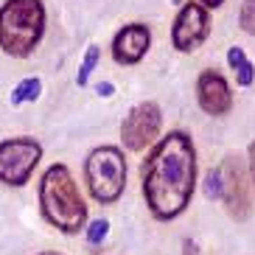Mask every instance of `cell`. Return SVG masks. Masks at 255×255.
Here are the masks:
<instances>
[{
    "label": "cell",
    "instance_id": "4fadbf2b",
    "mask_svg": "<svg viewBox=\"0 0 255 255\" xmlns=\"http://www.w3.org/2000/svg\"><path fill=\"white\" fill-rule=\"evenodd\" d=\"M98 59H101V48H98V45H87L84 59H82V68H79V73H76V84H79V87H87L90 73L98 68Z\"/></svg>",
    "mask_w": 255,
    "mask_h": 255
},
{
    "label": "cell",
    "instance_id": "6da1fadb",
    "mask_svg": "<svg viewBox=\"0 0 255 255\" xmlns=\"http://www.w3.org/2000/svg\"><path fill=\"white\" fill-rule=\"evenodd\" d=\"M196 188V149L191 135L174 129L151 146L140 168V191L157 222H171L191 205Z\"/></svg>",
    "mask_w": 255,
    "mask_h": 255
},
{
    "label": "cell",
    "instance_id": "9a60e30c",
    "mask_svg": "<svg viewBox=\"0 0 255 255\" xmlns=\"http://www.w3.org/2000/svg\"><path fill=\"white\" fill-rule=\"evenodd\" d=\"M239 23L244 34H253L255 37V0H244L239 11Z\"/></svg>",
    "mask_w": 255,
    "mask_h": 255
},
{
    "label": "cell",
    "instance_id": "ffe728a7",
    "mask_svg": "<svg viewBox=\"0 0 255 255\" xmlns=\"http://www.w3.org/2000/svg\"><path fill=\"white\" fill-rule=\"evenodd\" d=\"M182 255H196V244H194V241H185V244H182Z\"/></svg>",
    "mask_w": 255,
    "mask_h": 255
},
{
    "label": "cell",
    "instance_id": "5b68a950",
    "mask_svg": "<svg viewBox=\"0 0 255 255\" xmlns=\"http://www.w3.org/2000/svg\"><path fill=\"white\" fill-rule=\"evenodd\" d=\"M39 160H42V146L34 137L0 140V182L11 188H23L31 180Z\"/></svg>",
    "mask_w": 255,
    "mask_h": 255
},
{
    "label": "cell",
    "instance_id": "d6986e66",
    "mask_svg": "<svg viewBox=\"0 0 255 255\" xmlns=\"http://www.w3.org/2000/svg\"><path fill=\"white\" fill-rule=\"evenodd\" d=\"M196 3H199V6H205V8L210 11V8H219L222 3H225V0H196Z\"/></svg>",
    "mask_w": 255,
    "mask_h": 255
},
{
    "label": "cell",
    "instance_id": "52a82bcc",
    "mask_svg": "<svg viewBox=\"0 0 255 255\" xmlns=\"http://www.w3.org/2000/svg\"><path fill=\"white\" fill-rule=\"evenodd\" d=\"M219 174H222V199H225V208L236 222H244L253 213V194H250V177L247 168H244V160L230 154V157L222 160L219 165Z\"/></svg>",
    "mask_w": 255,
    "mask_h": 255
},
{
    "label": "cell",
    "instance_id": "7c38bea8",
    "mask_svg": "<svg viewBox=\"0 0 255 255\" xmlns=\"http://www.w3.org/2000/svg\"><path fill=\"white\" fill-rule=\"evenodd\" d=\"M39 93H42V79L37 76H28L23 82L14 84V90H11V104L14 107H23V104H31V101H37Z\"/></svg>",
    "mask_w": 255,
    "mask_h": 255
},
{
    "label": "cell",
    "instance_id": "5bb4252c",
    "mask_svg": "<svg viewBox=\"0 0 255 255\" xmlns=\"http://www.w3.org/2000/svg\"><path fill=\"white\" fill-rule=\"evenodd\" d=\"M107 233H110V222L107 219H93L90 225H87V244L90 247H101L104 244V239H107Z\"/></svg>",
    "mask_w": 255,
    "mask_h": 255
},
{
    "label": "cell",
    "instance_id": "2e32d148",
    "mask_svg": "<svg viewBox=\"0 0 255 255\" xmlns=\"http://www.w3.org/2000/svg\"><path fill=\"white\" fill-rule=\"evenodd\" d=\"M205 196L208 199H222V174H219V168L208 171V177H205Z\"/></svg>",
    "mask_w": 255,
    "mask_h": 255
},
{
    "label": "cell",
    "instance_id": "3957f363",
    "mask_svg": "<svg viewBox=\"0 0 255 255\" xmlns=\"http://www.w3.org/2000/svg\"><path fill=\"white\" fill-rule=\"evenodd\" d=\"M45 34L42 0H6L0 6V51L25 59Z\"/></svg>",
    "mask_w": 255,
    "mask_h": 255
},
{
    "label": "cell",
    "instance_id": "277c9868",
    "mask_svg": "<svg viewBox=\"0 0 255 255\" xmlns=\"http://www.w3.org/2000/svg\"><path fill=\"white\" fill-rule=\"evenodd\" d=\"M84 180L96 202L113 205L127 188V157L118 146H98L84 160Z\"/></svg>",
    "mask_w": 255,
    "mask_h": 255
},
{
    "label": "cell",
    "instance_id": "ba28073f",
    "mask_svg": "<svg viewBox=\"0 0 255 255\" xmlns=\"http://www.w3.org/2000/svg\"><path fill=\"white\" fill-rule=\"evenodd\" d=\"M210 34V11L205 6H199L196 0L185 3L180 8V14L174 17L171 25V45L180 53L196 51Z\"/></svg>",
    "mask_w": 255,
    "mask_h": 255
},
{
    "label": "cell",
    "instance_id": "8fae6325",
    "mask_svg": "<svg viewBox=\"0 0 255 255\" xmlns=\"http://www.w3.org/2000/svg\"><path fill=\"white\" fill-rule=\"evenodd\" d=\"M227 65L233 68V73H236V82H239L241 87H250V84L255 82V65L250 62V56L241 51L239 45H230V48H227Z\"/></svg>",
    "mask_w": 255,
    "mask_h": 255
},
{
    "label": "cell",
    "instance_id": "30bf717a",
    "mask_svg": "<svg viewBox=\"0 0 255 255\" xmlns=\"http://www.w3.org/2000/svg\"><path fill=\"white\" fill-rule=\"evenodd\" d=\"M151 45V31L143 23H129L115 34L113 39V59L118 65H137L149 53Z\"/></svg>",
    "mask_w": 255,
    "mask_h": 255
},
{
    "label": "cell",
    "instance_id": "8992f818",
    "mask_svg": "<svg viewBox=\"0 0 255 255\" xmlns=\"http://www.w3.org/2000/svg\"><path fill=\"white\" fill-rule=\"evenodd\" d=\"M160 129H163V113L154 101H143L135 104L121 121V143L129 151H143L151 149L160 140Z\"/></svg>",
    "mask_w": 255,
    "mask_h": 255
},
{
    "label": "cell",
    "instance_id": "e0dca14e",
    "mask_svg": "<svg viewBox=\"0 0 255 255\" xmlns=\"http://www.w3.org/2000/svg\"><path fill=\"white\" fill-rule=\"evenodd\" d=\"M247 157H250V174H247V177H250V188L255 191V140L247 146Z\"/></svg>",
    "mask_w": 255,
    "mask_h": 255
},
{
    "label": "cell",
    "instance_id": "9c48e42d",
    "mask_svg": "<svg viewBox=\"0 0 255 255\" xmlns=\"http://www.w3.org/2000/svg\"><path fill=\"white\" fill-rule=\"evenodd\" d=\"M196 101L208 115L222 118L233 110V90L219 70H205L196 79Z\"/></svg>",
    "mask_w": 255,
    "mask_h": 255
},
{
    "label": "cell",
    "instance_id": "ac0fdd59",
    "mask_svg": "<svg viewBox=\"0 0 255 255\" xmlns=\"http://www.w3.org/2000/svg\"><path fill=\"white\" fill-rule=\"evenodd\" d=\"M96 93H98L101 98H110V96L115 93V87H113V82H101V84L96 87Z\"/></svg>",
    "mask_w": 255,
    "mask_h": 255
},
{
    "label": "cell",
    "instance_id": "7a4b0ae2",
    "mask_svg": "<svg viewBox=\"0 0 255 255\" xmlns=\"http://www.w3.org/2000/svg\"><path fill=\"white\" fill-rule=\"evenodd\" d=\"M39 210L48 225H53L65 236L87 227V202L82 199V191L76 185L68 165L53 163L42 180H39Z\"/></svg>",
    "mask_w": 255,
    "mask_h": 255
},
{
    "label": "cell",
    "instance_id": "44dd1931",
    "mask_svg": "<svg viewBox=\"0 0 255 255\" xmlns=\"http://www.w3.org/2000/svg\"><path fill=\"white\" fill-rule=\"evenodd\" d=\"M37 255H62V253H37Z\"/></svg>",
    "mask_w": 255,
    "mask_h": 255
}]
</instances>
